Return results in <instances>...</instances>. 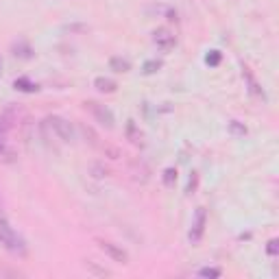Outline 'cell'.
Here are the masks:
<instances>
[{
  "mask_svg": "<svg viewBox=\"0 0 279 279\" xmlns=\"http://www.w3.org/2000/svg\"><path fill=\"white\" fill-rule=\"evenodd\" d=\"M0 245L7 248V251H11L13 255H24V253H27V242H24V238L4 220V216L0 218Z\"/></svg>",
  "mask_w": 279,
  "mask_h": 279,
  "instance_id": "obj_1",
  "label": "cell"
},
{
  "mask_svg": "<svg viewBox=\"0 0 279 279\" xmlns=\"http://www.w3.org/2000/svg\"><path fill=\"white\" fill-rule=\"evenodd\" d=\"M46 124L53 129V133L57 135L59 140H63V142H74V138H77L72 123H70V120H65V118H62V116H48Z\"/></svg>",
  "mask_w": 279,
  "mask_h": 279,
  "instance_id": "obj_2",
  "label": "cell"
},
{
  "mask_svg": "<svg viewBox=\"0 0 279 279\" xmlns=\"http://www.w3.org/2000/svg\"><path fill=\"white\" fill-rule=\"evenodd\" d=\"M205 225H207V212L205 207H199V210L194 212V220H192V229L187 233V238H190L192 245H199L203 233H205Z\"/></svg>",
  "mask_w": 279,
  "mask_h": 279,
  "instance_id": "obj_3",
  "label": "cell"
},
{
  "mask_svg": "<svg viewBox=\"0 0 279 279\" xmlns=\"http://www.w3.org/2000/svg\"><path fill=\"white\" fill-rule=\"evenodd\" d=\"M13 118H16L13 107L4 109V114H0V155H4V151H7V135L13 126Z\"/></svg>",
  "mask_w": 279,
  "mask_h": 279,
  "instance_id": "obj_4",
  "label": "cell"
},
{
  "mask_svg": "<svg viewBox=\"0 0 279 279\" xmlns=\"http://www.w3.org/2000/svg\"><path fill=\"white\" fill-rule=\"evenodd\" d=\"M85 107H88L90 111H92V116L96 120H98L103 126H107V129H114V124H116V120H114V114L105 107V105H100V103H94V100H90V103H85Z\"/></svg>",
  "mask_w": 279,
  "mask_h": 279,
  "instance_id": "obj_5",
  "label": "cell"
},
{
  "mask_svg": "<svg viewBox=\"0 0 279 279\" xmlns=\"http://www.w3.org/2000/svg\"><path fill=\"white\" fill-rule=\"evenodd\" d=\"M98 247H100V251L107 253V255H109L114 262H118V264H126V262H129V255H126V251H124V248H120L118 245H114V242H109V240H98Z\"/></svg>",
  "mask_w": 279,
  "mask_h": 279,
  "instance_id": "obj_6",
  "label": "cell"
},
{
  "mask_svg": "<svg viewBox=\"0 0 279 279\" xmlns=\"http://www.w3.org/2000/svg\"><path fill=\"white\" fill-rule=\"evenodd\" d=\"M153 42H155V46L157 48H161V50H170L172 46H175V35H172L168 29H157V31L153 33Z\"/></svg>",
  "mask_w": 279,
  "mask_h": 279,
  "instance_id": "obj_7",
  "label": "cell"
},
{
  "mask_svg": "<svg viewBox=\"0 0 279 279\" xmlns=\"http://www.w3.org/2000/svg\"><path fill=\"white\" fill-rule=\"evenodd\" d=\"M94 85H96V90H100V92H107V94H111V92H116V81L114 79H105V77H98L94 81Z\"/></svg>",
  "mask_w": 279,
  "mask_h": 279,
  "instance_id": "obj_8",
  "label": "cell"
},
{
  "mask_svg": "<svg viewBox=\"0 0 279 279\" xmlns=\"http://www.w3.org/2000/svg\"><path fill=\"white\" fill-rule=\"evenodd\" d=\"M242 77L247 79V83H248V90H251V94L264 96L262 88H260V83H257V81H255V77H253V74H251V70H248V68H245V70H242Z\"/></svg>",
  "mask_w": 279,
  "mask_h": 279,
  "instance_id": "obj_9",
  "label": "cell"
},
{
  "mask_svg": "<svg viewBox=\"0 0 279 279\" xmlns=\"http://www.w3.org/2000/svg\"><path fill=\"white\" fill-rule=\"evenodd\" d=\"M13 88L20 90V92H27V94H33V92H37V85L33 83V81H29V79H16V83H13Z\"/></svg>",
  "mask_w": 279,
  "mask_h": 279,
  "instance_id": "obj_10",
  "label": "cell"
},
{
  "mask_svg": "<svg viewBox=\"0 0 279 279\" xmlns=\"http://www.w3.org/2000/svg\"><path fill=\"white\" fill-rule=\"evenodd\" d=\"M109 68L114 70V72H129V70H131V63L126 62V59H123V57H111Z\"/></svg>",
  "mask_w": 279,
  "mask_h": 279,
  "instance_id": "obj_11",
  "label": "cell"
},
{
  "mask_svg": "<svg viewBox=\"0 0 279 279\" xmlns=\"http://www.w3.org/2000/svg\"><path fill=\"white\" fill-rule=\"evenodd\" d=\"M126 135H129V140L133 142V144H142V133L138 131L133 120H129V124H126Z\"/></svg>",
  "mask_w": 279,
  "mask_h": 279,
  "instance_id": "obj_12",
  "label": "cell"
},
{
  "mask_svg": "<svg viewBox=\"0 0 279 279\" xmlns=\"http://www.w3.org/2000/svg\"><path fill=\"white\" fill-rule=\"evenodd\" d=\"M159 68H161V62H159V59H151V62L144 63V74H155Z\"/></svg>",
  "mask_w": 279,
  "mask_h": 279,
  "instance_id": "obj_13",
  "label": "cell"
},
{
  "mask_svg": "<svg viewBox=\"0 0 279 279\" xmlns=\"http://www.w3.org/2000/svg\"><path fill=\"white\" fill-rule=\"evenodd\" d=\"M220 59H222L220 50H210V55L205 57V62H207V65H212V68H214V65L220 63Z\"/></svg>",
  "mask_w": 279,
  "mask_h": 279,
  "instance_id": "obj_14",
  "label": "cell"
},
{
  "mask_svg": "<svg viewBox=\"0 0 279 279\" xmlns=\"http://www.w3.org/2000/svg\"><path fill=\"white\" fill-rule=\"evenodd\" d=\"M175 181H177V170L175 168H166L164 170V184L168 187H172L175 186Z\"/></svg>",
  "mask_w": 279,
  "mask_h": 279,
  "instance_id": "obj_15",
  "label": "cell"
},
{
  "mask_svg": "<svg viewBox=\"0 0 279 279\" xmlns=\"http://www.w3.org/2000/svg\"><path fill=\"white\" fill-rule=\"evenodd\" d=\"M222 273H220V268H201L199 271V277H210V279H214V277H220Z\"/></svg>",
  "mask_w": 279,
  "mask_h": 279,
  "instance_id": "obj_16",
  "label": "cell"
},
{
  "mask_svg": "<svg viewBox=\"0 0 279 279\" xmlns=\"http://www.w3.org/2000/svg\"><path fill=\"white\" fill-rule=\"evenodd\" d=\"M229 131H231L233 135H245L247 133V126L240 124L238 120H231V123H229Z\"/></svg>",
  "mask_w": 279,
  "mask_h": 279,
  "instance_id": "obj_17",
  "label": "cell"
},
{
  "mask_svg": "<svg viewBox=\"0 0 279 279\" xmlns=\"http://www.w3.org/2000/svg\"><path fill=\"white\" fill-rule=\"evenodd\" d=\"M266 251H268V255H277V253H279V242L275 240V238H273V240H268Z\"/></svg>",
  "mask_w": 279,
  "mask_h": 279,
  "instance_id": "obj_18",
  "label": "cell"
},
{
  "mask_svg": "<svg viewBox=\"0 0 279 279\" xmlns=\"http://www.w3.org/2000/svg\"><path fill=\"white\" fill-rule=\"evenodd\" d=\"M196 184H199V175H196V172H192L190 181H187V192H190V194L196 190Z\"/></svg>",
  "mask_w": 279,
  "mask_h": 279,
  "instance_id": "obj_19",
  "label": "cell"
},
{
  "mask_svg": "<svg viewBox=\"0 0 279 279\" xmlns=\"http://www.w3.org/2000/svg\"><path fill=\"white\" fill-rule=\"evenodd\" d=\"M92 172H94V177H107V168H103V166H92Z\"/></svg>",
  "mask_w": 279,
  "mask_h": 279,
  "instance_id": "obj_20",
  "label": "cell"
},
{
  "mask_svg": "<svg viewBox=\"0 0 279 279\" xmlns=\"http://www.w3.org/2000/svg\"><path fill=\"white\" fill-rule=\"evenodd\" d=\"M0 218H2V201H0Z\"/></svg>",
  "mask_w": 279,
  "mask_h": 279,
  "instance_id": "obj_21",
  "label": "cell"
},
{
  "mask_svg": "<svg viewBox=\"0 0 279 279\" xmlns=\"http://www.w3.org/2000/svg\"><path fill=\"white\" fill-rule=\"evenodd\" d=\"M0 68H2V59H0Z\"/></svg>",
  "mask_w": 279,
  "mask_h": 279,
  "instance_id": "obj_22",
  "label": "cell"
}]
</instances>
